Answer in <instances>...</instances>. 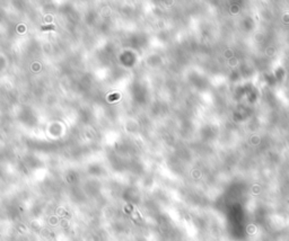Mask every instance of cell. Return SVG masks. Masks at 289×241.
Masks as SVG:
<instances>
[{"label": "cell", "mask_w": 289, "mask_h": 241, "mask_svg": "<svg viewBox=\"0 0 289 241\" xmlns=\"http://www.w3.org/2000/svg\"><path fill=\"white\" fill-rule=\"evenodd\" d=\"M48 29H54V26H48V27H42V31H48Z\"/></svg>", "instance_id": "obj_1"}]
</instances>
